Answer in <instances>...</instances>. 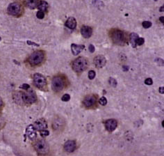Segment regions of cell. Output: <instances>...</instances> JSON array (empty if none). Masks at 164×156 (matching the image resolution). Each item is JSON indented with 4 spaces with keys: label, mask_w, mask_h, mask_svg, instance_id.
<instances>
[{
    "label": "cell",
    "mask_w": 164,
    "mask_h": 156,
    "mask_svg": "<svg viewBox=\"0 0 164 156\" xmlns=\"http://www.w3.org/2000/svg\"><path fill=\"white\" fill-rule=\"evenodd\" d=\"M142 25L145 28V29H148L152 27V23L150 21H144L142 23Z\"/></svg>",
    "instance_id": "7402d4cb"
},
{
    "label": "cell",
    "mask_w": 164,
    "mask_h": 156,
    "mask_svg": "<svg viewBox=\"0 0 164 156\" xmlns=\"http://www.w3.org/2000/svg\"><path fill=\"white\" fill-rule=\"evenodd\" d=\"M107 63V59L104 56L99 55L96 56L94 59V64L95 66L98 68H101L104 67Z\"/></svg>",
    "instance_id": "9c48e42d"
},
{
    "label": "cell",
    "mask_w": 164,
    "mask_h": 156,
    "mask_svg": "<svg viewBox=\"0 0 164 156\" xmlns=\"http://www.w3.org/2000/svg\"><path fill=\"white\" fill-rule=\"evenodd\" d=\"M77 147V143L74 140H69L66 142L64 144L65 151L68 153H72L75 151Z\"/></svg>",
    "instance_id": "4fadbf2b"
},
{
    "label": "cell",
    "mask_w": 164,
    "mask_h": 156,
    "mask_svg": "<svg viewBox=\"0 0 164 156\" xmlns=\"http://www.w3.org/2000/svg\"><path fill=\"white\" fill-rule=\"evenodd\" d=\"M45 58V52L41 50L35 51L30 55L29 58V62L30 65L35 66L41 64L44 60Z\"/></svg>",
    "instance_id": "3957f363"
},
{
    "label": "cell",
    "mask_w": 164,
    "mask_h": 156,
    "mask_svg": "<svg viewBox=\"0 0 164 156\" xmlns=\"http://www.w3.org/2000/svg\"><path fill=\"white\" fill-rule=\"evenodd\" d=\"M110 37L113 42L116 45H123L127 43V36L125 33L119 29H113L110 32Z\"/></svg>",
    "instance_id": "6da1fadb"
},
{
    "label": "cell",
    "mask_w": 164,
    "mask_h": 156,
    "mask_svg": "<svg viewBox=\"0 0 164 156\" xmlns=\"http://www.w3.org/2000/svg\"><path fill=\"white\" fill-rule=\"evenodd\" d=\"M109 85L111 86H112L113 87H116L117 86V81L114 79V78L113 77H110L109 78Z\"/></svg>",
    "instance_id": "44dd1931"
},
{
    "label": "cell",
    "mask_w": 164,
    "mask_h": 156,
    "mask_svg": "<svg viewBox=\"0 0 164 156\" xmlns=\"http://www.w3.org/2000/svg\"><path fill=\"white\" fill-rule=\"evenodd\" d=\"M41 136H42V137H47L49 135V131H47V130H43L41 132Z\"/></svg>",
    "instance_id": "f1b7e54d"
},
{
    "label": "cell",
    "mask_w": 164,
    "mask_h": 156,
    "mask_svg": "<svg viewBox=\"0 0 164 156\" xmlns=\"http://www.w3.org/2000/svg\"><path fill=\"white\" fill-rule=\"evenodd\" d=\"M81 34L85 39L90 38L92 34V28L89 26H83L81 29Z\"/></svg>",
    "instance_id": "9a60e30c"
},
{
    "label": "cell",
    "mask_w": 164,
    "mask_h": 156,
    "mask_svg": "<svg viewBox=\"0 0 164 156\" xmlns=\"http://www.w3.org/2000/svg\"><path fill=\"white\" fill-rule=\"evenodd\" d=\"M95 72L94 70H90L88 72V78L90 80H93L95 77Z\"/></svg>",
    "instance_id": "484cf974"
},
{
    "label": "cell",
    "mask_w": 164,
    "mask_h": 156,
    "mask_svg": "<svg viewBox=\"0 0 164 156\" xmlns=\"http://www.w3.org/2000/svg\"><path fill=\"white\" fill-rule=\"evenodd\" d=\"M3 104H4V103H3V101H2V98H1V97H0V108H2V107Z\"/></svg>",
    "instance_id": "d590c367"
},
{
    "label": "cell",
    "mask_w": 164,
    "mask_h": 156,
    "mask_svg": "<svg viewBox=\"0 0 164 156\" xmlns=\"http://www.w3.org/2000/svg\"><path fill=\"white\" fill-rule=\"evenodd\" d=\"M139 38V36L136 33H132L130 34V42L132 43V45L134 47V48H136L137 47V39Z\"/></svg>",
    "instance_id": "ffe728a7"
},
{
    "label": "cell",
    "mask_w": 164,
    "mask_h": 156,
    "mask_svg": "<svg viewBox=\"0 0 164 156\" xmlns=\"http://www.w3.org/2000/svg\"><path fill=\"white\" fill-rule=\"evenodd\" d=\"M104 125L107 131H109V132H113V130L116 129L117 126V122L115 119H109L105 121Z\"/></svg>",
    "instance_id": "30bf717a"
},
{
    "label": "cell",
    "mask_w": 164,
    "mask_h": 156,
    "mask_svg": "<svg viewBox=\"0 0 164 156\" xmlns=\"http://www.w3.org/2000/svg\"><path fill=\"white\" fill-rule=\"evenodd\" d=\"M154 1H157V0H154Z\"/></svg>",
    "instance_id": "ab89813d"
},
{
    "label": "cell",
    "mask_w": 164,
    "mask_h": 156,
    "mask_svg": "<svg viewBox=\"0 0 164 156\" xmlns=\"http://www.w3.org/2000/svg\"><path fill=\"white\" fill-rule=\"evenodd\" d=\"M99 102H100V104L102 105H106L107 104V99L103 96V97H102L99 100Z\"/></svg>",
    "instance_id": "603a6c76"
},
{
    "label": "cell",
    "mask_w": 164,
    "mask_h": 156,
    "mask_svg": "<svg viewBox=\"0 0 164 156\" xmlns=\"http://www.w3.org/2000/svg\"><path fill=\"white\" fill-rule=\"evenodd\" d=\"M26 134L27 135L28 137L31 139V140H33L36 138L37 137V134H36V130L34 128L33 126H29L27 127L26 130Z\"/></svg>",
    "instance_id": "5bb4252c"
},
{
    "label": "cell",
    "mask_w": 164,
    "mask_h": 156,
    "mask_svg": "<svg viewBox=\"0 0 164 156\" xmlns=\"http://www.w3.org/2000/svg\"><path fill=\"white\" fill-rule=\"evenodd\" d=\"M88 49H89V51L91 52V53H93V52H95V46H94L93 45L91 44V45H89V47H88Z\"/></svg>",
    "instance_id": "4dcf8cb0"
},
{
    "label": "cell",
    "mask_w": 164,
    "mask_h": 156,
    "mask_svg": "<svg viewBox=\"0 0 164 156\" xmlns=\"http://www.w3.org/2000/svg\"><path fill=\"white\" fill-rule=\"evenodd\" d=\"M159 11L161 12H163V7H162L159 8Z\"/></svg>",
    "instance_id": "8d00e7d4"
},
{
    "label": "cell",
    "mask_w": 164,
    "mask_h": 156,
    "mask_svg": "<svg viewBox=\"0 0 164 156\" xmlns=\"http://www.w3.org/2000/svg\"><path fill=\"white\" fill-rule=\"evenodd\" d=\"M65 86V82L63 79L59 76L53 77L52 80V88L54 91L59 92L63 89Z\"/></svg>",
    "instance_id": "52a82bcc"
},
{
    "label": "cell",
    "mask_w": 164,
    "mask_h": 156,
    "mask_svg": "<svg viewBox=\"0 0 164 156\" xmlns=\"http://www.w3.org/2000/svg\"><path fill=\"white\" fill-rule=\"evenodd\" d=\"M96 101H97V100H96V97L95 96L89 95V96H86V97H85V98L83 99V103L86 106V107H90L95 105Z\"/></svg>",
    "instance_id": "7c38bea8"
},
{
    "label": "cell",
    "mask_w": 164,
    "mask_h": 156,
    "mask_svg": "<svg viewBox=\"0 0 164 156\" xmlns=\"http://www.w3.org/2000/svg\"><path fill=\"white\" fill-rule=\"evenodd\" d=\"M159 20L161 21V23H162V24L164 23V17L163 16H162L160 18H159Z\"/></svg>",
    "instance_id": "e575fe53"
},
{
    "label": "cell",
    "mask_w": 164,
    "mask_h": 156,
    "mask_svg": "<svg viewBox=\"0 0 164 156\" xmlns=\"http://www.w3.org/2000/svg\"><path fill=\"white\" fill-rule=\"evenodd\" d=\"M65 25L70 29H75L77 27V20L75 18L70 17L65 23Z\"/></svg>",
    "instance_id": "e0dca14e"
},
{
    "label": "cell",
    "mask_w": 164,
    "mask_h": 156,
    "mask_svg": "<svg viewBox=\"0 0 164 156\" xmlns=\"http://www.w3.org/2000/svg\"><path fill=\"white\" fill-rule=\"evenodd\" d=\"M84 48L85 47L83 45H77L75 43H72L71 45V50H72V54L75 56L78 55L84 49Z\"/></svg>",
    "instance_id": "2e32d148"
},
{
    "label": "cell",
    "mask_w": 164,
    "mask_h": 156,
    "mask_svg": "<svg viewBox=\"0 0 164 156\" xmlns=\"http://www.w3.org/2000/svg\"><path fill=\"white\" fill-rule=\"evenodd\" d=\"M4 120L2 119V118H0V129L2 128V127L4 126Z\"/></svg>",
    "instance_id": "d6a6232c"
},
{
    "label": "cell",
    "mask_w": 164,
    "mask_h": 156,
    "mask_svg": "<svg viewBox=\"0 0 164 156\" xmlns=\"http://www.w3.org/2000/svg\"><path fill=\"white\" fill-rule=\"evenodd\" d=\"M1 40H2V38H1V37H0V41H1Z\"/></svg>",
    "instance_id": "f35d334b"
},
{
    "label": "cell",
    "mask_w": 164,
    "mask_h": 156,
    "mask_svg": "<svg viewBox=\"0 0 164 156\" xmlns=\"http://www.w3.org/2000/svg\"><path fill=\"white\" fill-rule=\"evenodd\" d=\"M21 101L26 104H33L37 101L36 93L33 90H29L27 92L20 93Z\"/></svg>",
    "instance_id": "277c9868"
},
{
    "label": "cell",
    "mask_w": 164,
    "mask_h": 156,
    "mask_svg": "<svg viewBox=\"0 0 164 156\" xmlns=\"http://www.w3.org/2000/svg\"><path fill=\"white\" fill-rule=\"evenodd\" d=\"M8 13L15 17H17L21 15L22 13V8L21 4L17 2H13L9 4L7 8Z\"/></svg>",
    "instance_id": "8992f818"
},
{
    "label": "cell",
    "mask_w": 164,
    "mask_h": 156,
    "mask_svg": "<svg viewBox=\"0 0 164 156\" xmlns=\"http://www.w3.org/2000/svg\"><path fill=\"white\" fill-rule=\"evenodd\" d=\"M145 84L146 85H152L153 84V81L152 80V78H147L145 80Z\"/></svg>",
    "instance_id": "83f0119b"
},
{
    "label": "cell",
    "mask_w": 164,
    "mask_h": 156,
    "mask_svg": "<svg viewBox=\"0 0 164 156\" xmlns=\"http://www.w3.org/2000/svg\"><path fill=\"white\" fill-rule=\"evenodd\" d=\"M38 7L39 11H42V12H47L48 7H49V4L47 2H45V1H40L38 7Z\"/></svg>",
    "instance_id": "d6986e66"
},
{
    "label": "cell",
    "mask_w": 164,
    "mask_h": 156,
    "mask_svg": "<svg viewBox=\"0 0 164 156\" xmlns=\"http://www.w3.org/2000/svg\"><path fill=\"white\" fill-rule=\"evenodd\" d=\"M40 0H25V4L30 9H34L38 7Z\"/></svg>",
    "instance_id": "ac0fdd59"
},
{
    "label": "cell",
    "mask_w": 164,
    "mask_h": 156,
    "mask_svg": "<svg viewBox=\"0 0 164 156\" xmlns=\"http://www.w3.org/2000/svg\"><path fill=\"white\" fill-rule=\"evenodd\" d=\"M34 148L38 154L42 155L48 153L49 149L48 143L43 139L38 140V142H36L34 144Z\"/></svg>",
    "instance_id": "5b68a950"
},
{
    "label": "cell",
    "mask_w": 164,
    "mask_h": 156,
    "mask_svg": "<svg viewBox=\"0 0 164 156\" xmlns=\"http://www.w3.org/2000/svg\"><path fill=\"white\" fill-rule=\"evenodd\" d=\"M159 93H162V94H163V93H164V87H163V86L159 87Z\"/></svg>",
    "instance_id": "836d02e7"
},
{
    "label": "cell",
    "mask_w": 164,
    "mask_h": 156,
    "mask_svg": "<svg viewBox=\"0 0 164 156\" xmlns=\"http://www.w3.org/2000/svg\"><path fill=\"white\" fill-rule=\"evenodd\" d=\"M162 126L164 127V121H162Z\"/></svg>",
    "instance_id": "74e56055"
},
{
    "label": "cell",
    "mask_w": 164,
    "mask_h": 156,
    "mask_svg": "<svg viewBox=\"0 0 164 156\" xmlns=\"http://www.w3.org/2000/svg\"><path fill=\"white\" fill-rule=\"evenodd\" d=\"M145 43V39L143 38H138L137 41V45H142Z\"/></svg>",
    "instance_id": "4316f807"
},
{
    "label": "cell",
    "mask_w": 164,
    "mask_h": 156,
    "mask_svg": "<svg viewBox=\"0 0 164 156\" xmlns=\"http://www.w3.org/2000/svg\"><path fill=\"white\" fill-rule=\"evenodd\" d=\"M27 43H28V44H29V45H30L39 46V45H38V44H37V43H33V42H31V41H29V40H28V41H27Z\"/></svg>",
    "instance_id": "1f68e13d"
},
{
    "label": "cell",
    "mask_w": 164,
    "mask_h": 156,
    "mask_svg": "<svg viewBox=\"0 0 164 156\" xmlns=\"http://www.w3.org/2000/svg\"><path fill=\"white\" fill-rule=\"evenodd\" d=\"M33 84L37 88L40 89H43L47 85V80L46 78L41 74L36 73L33 75Z\"/></svg>",
    "instance_id": "ba28073f"
},
{
    "label": "cell",
    "mask_w": 164,
    "mask_h": 156,
    "mask_svg": "<svg viewBox=\"0 0 164 156\" xmlns=\"http://www.w3.org/2000/svg\"><path fill=\"white\" fill-rule=\"evenodd\" d=\"M20 88L22 89H25V90H28L30 89V86L28 85V84H23L21 86H20Z\"/></svg>",
    "instance_id": "f546056e"
},
{
    "label": "cell",
    "mask_w": 164,
    "mask_h": 156,
    "mask_svg": "<svg viewBox=\"0 0 164 156\" xmlns=\"http://www.w3.org/2000/svg\"><path fill=\"white\" fill-rule=\"evenodd\" d=\"M36 16L37 18H38V19H43V18H44L45 17V13H44V12H42V11H39L37 12V13H36Z\"/></svg>",
    "instance_id": "d4e9b609"
},
{
    "label": "cell",
    "mask_w": 164,
    "mask_h": 156,
    "mask_svg": "<svg viewBox=\"0 0 164 156\" xmlns=\"http://www.w3.org/2000/svg\"><path fill=\"white\" fill-rule=\"evenodd\" d=\"M88 60L84 57H79L74 60L72 64V67L74 71L77 73H82L88 68Z\"/></svg>",
    "instance_id": "7a4b0ae2"
},
{
    "label": "cell",
    "mask_w": 164,
    "mask_h": 156,
    "mask_svg": "<svg viewBox=\"0 0 164 156\" xmlns=\"http://www.w3.org/2000/svg\"><path fill=\"white\" fill-rule=\"evenodd\" d=\"M61 100H62V101H63V102L69 101L70 100V96L69 94H67V93H66V94H64L63 96H62Z\"/></svg>",
    "instance_id": "cb8c5ba5"
},
{
    "label": "cell",
    "mask_w": 164,
    "mask_h": 156,
    "mask_svg": "<svg viewBox=\"0 0 164 156\" xmlns=\"http://www.w3.org/2000/svg\"><path fill=\"white\" fill-rule=\"evenodd\" d=\"M33 127L36 129V130L42 131L43 130H45L47 127V124L44 118H41V119H38L36 121L33 125Z\"/></svg>",
    "instance_id": "8fae6325"
}]
</instances>
